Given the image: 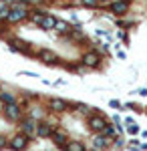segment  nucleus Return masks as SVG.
I'll list each match as a JSON object with an SVG mask.
<instances>
[{"label":"nucleus","instance_id":"obj_8","mask_svg":"<svg viewBox=\"0 0 147 151\" xmlns=\"http://www.w3.org/2000/svg\"><path fill=\"white\" fill-rule=\"evenodd\" d=\"M48 107H50L55 113H63V111H67V109H68V103L65 101V99L55 97V99H50V101H48Z\"/></svg>","mask_w":147,"mask_h":151},{"label":"nucleus","instance_id":"obj_14","mask_svg":"<svg viewBox=\"0 0 147 151\" xmlns=\"http://www.w3.org/2000/svg\"><path fill=\"white\" fill-rule=\"evenodd\" d=\"M0 101L4 105H12V103H16V97L12 93H8V91H2V93H0Z\"/></svg>","mask_w":147,"mask_h":151},{"label":"nucleus","instance_id":"obj_12","mask_svg":"<svg viewBox=\"0 0 147 151\" xmlns=\"http://www.w3.org/2000/svg\"><path fill=\"white\" fill-rule=\"evenodd\" d=\"M107 145H109V139H105V137H103L101 133H99V135H97V137L93 139V147H95V151H99V149H105Z\"/></svg>","mask_w":147,"mask_h":151},{"label":"nucleus","instance_id":"obj_6","mask_svg":"<svg viewBox=\"0 0 147 151\" xmlns=\"http://www.w3.org/2000/svg\"><path fill=\"white\" fill-rule=\"evenodd\" d=\"M34 131H36V121L34 119H24L22 123H20V133L22 135H26V137H30V135H34Z\"/></svg>","mask_w":147,"mask_h":151},{"label":"nucleus","instance_id":"obj_17","mask_svg":"<svg viewBox=\"0 0 147 151\" xmlns=\"http://www.w3.org/2000/svg\"><path fill=\"white\" fill-rule=\"evenodd\" d=\"M127 133H129V135H137V133H139L137 123H133V121H127Z\"/></svg>","mask_w":147,"mask_h":151},{"label":"nucleus","instance_id":"obj_2","mask_svg":"<svg viewBox=\"0 0 147 151\" xmlns=\"http://www.w3.org/2000/svg\"><path fill=\"white\" fill-rule=\"evenodd\" d=\"M26 145H28V137L22 135V133H18V135H14L10 141H8V147L14 151H24L26 149Z\"/></svg>","mask_w":147,"mask_h":151},{"label":"nucleus","instance_id":"obj_22","mask_svg":"<svg viewBox=\"0 0 147 151\" xmlns=\"http://www.w3.org/2000/svg\"><path fill=\"white\" fill-rule=\"evenodd\" d=\"M6 145H8V139H6V137H2V135H0V149H4V147H6Z\"/></svg>","mask_w":147,"mask_h":151},{"label":"nucleus","instance_id":"obj_3","mask_svg":"<svg viewBox=\"0 0 147 151\" xmlns=\"http://www.w3.org/2000/svg\"><path fill=\"white\" fill-rule=\"evenodd\" d=\"M83 65H85V67H89V69L99 67V65H101V55H99V52H95V50L85 52V57H83Z\"/></svg>","mask_w":147,"mask_h":151},{"label":"nucleus","instance_id":"obj_9","mask_svg":"<svg viewBox=\"0 0 147 151\" xmlns=\"http://www.w3.org/2000/svg\"><path fill=\"white\" fill-rule=\"evenodd\" d=\"M127 10H129V2L127 0H115V2H111V12H115V14H125Z\"/></svg>","mask_w":147,"mask_h":151},{"label":"nucleus","instance_id":"obj_13","mask_svg":"<svg viewBox=\"0 0 147 151\" xmlns=\"http://www.w3.org/2000/svg\"><path fill=\"white\" fill-rule=\"evenodd\" d=\"M50 137H53V141H55L57 145H61V147L68 143V141H67V135H65L63 131H53V135H50Z\"/></svg>","mask_w":147,"mask_h":151},{"label":"nucleus","instance_id":"obj_23","mask_svg":"<svg viewBox=\"0 0 147 151\" xmlns=\"http://www.w3.org/2000/svg\"><path fill=\"white\" fill-rule=\"evenodd\" d=\"M20 75H22V77H38V75H36V73H28V70H22V73H20Z\"/></svg>","mask_w":147,"mask_h":151},{"label":"nucleus","instance_id":"obj_5","mask_svg":"<svg viewBox=\"0 0 147 151\" xmlns=\"http://www.w3.org/2000/svg\"><path fill=\"white\" fill-rule=\"evenodd\" d=\"M53 131H55V125H50L48 121H40V123H36L34 135H38V137H50Z\"/></svg>","mask_w":147,"mask_h":151},{"label":"nucleus","instance_id":"obj_24","mask_svg":"<svg viewBox=\"0 0 147 151\" xmlns=\"http://www.w3.org/2000/svg\"><path fill=\"white\" fill-rule=\"evenodd\" d=\"M111 107H113V109H121V103H119V101H111Z\"/></svg>","mask_w":147,"mask_h":151},{"label":"nucleus","instance_id":"obj_1","mask_svg":"<svg viewBox=\"0 0 147 151\" xmlns=\"http://www.w3.org/2000/svg\"><path fill=\"white\" fill-rule=\"evenodd\" d=\"M26 16H28V12H26V8H24V4L16 2L14 6L8 8V18H6V20H10V22H20V20L26 18Z\"/></svg>","mask_w":147,"mask_h":151},{"label":"nucleus","instance_id":"obj_7","mask_svg":"<svg viewBox=\"0 0 147 151\" xmlns=\"http://www.w3.org/2000/svg\"><path fill=\"white\" fill-rule=\"evenodd\" d=\"M89 127H91V131H95V133H101L103 129L107 127V123H105V119H103V117L93 115L89 119Z\"/></svg>","mask_w":147,"mask_h":151},{"label":"nucleus","instance_id":"obj_19","mask_svg":"<svg viewBox=\"0 0 147 151\" xmlns=\"http://www.w3.org/2000/svg\"><path fill=\"white\" fill-rule=\"evenodd\" d=\"M113 133H115V129L111 127V125H107V127H105V129H103V131H101V135H103V137H105V139H107V137H111Z\"/></svg>","mask_w":147,"mask_h":151},{"label":"nucleus","instance_id":"obj_20","mask_svg":"<svg viewBox=\"0 0 147 151\" xmlns=\"http://www.w3.org/2000/svg\"><path fill=\"white\" fill-rule=\"evenodd\" d=\"M81 4H85V6H97L99 2L97 0H81Z\"/></svg>","mask_w":147,"mask_h":151},{"label":"nucleus","instance_id":"obj_11","mask_svg":"<svg viewBox=\"0 0 147 151\" xmlns=\"http://www.w3.org/2000/svg\"><path fill=\"white\" fill-rule=\"evenodd\" d=\"M55 22H57V18H55V16L45 14V16H43V22H40V26H43L45 30H53V28H55Z\"/></svg>","mask_w":147,"mask_h":151},{"label":"nucleus","instance_id":"obj_21","mask_svg":"<svg viewBox=\"0 0 147 151\" xmlns=\"http://www.w3.org/2000/svg\"><path fill=\"white\" fill-rule=\"evenodd\" d=\"M38 117H43V111H40V109H34L32 115H30V119H38Z\"/></svg>","mask_w":147,"mask_h":151},{"label":"nucleus","instance_id":"obj_16","mask_svg":"<svg viewBox=\"0 0 147 151\" xmlns=\"http://www.w3.org/2000/svg\"><path fill=\"white\" fill-rule=\"evenodd\" d=\"M55 30H57V32H68L71 26H68L65 20H57V22H55Z\"/></svg>","mask_w":147,"mask_h":151},{"label":"nucleus","instance_id":"obj_10","mask_svg":"<svg viewBox=\"0 0 147 151\" xmlns=\"http://www.w3.org/2000/svg\"><path fill=\"white\" fill-rule=\"evenodd\" d=\"M38 58H40L43 63H46V65H53V63H57V57H55V52H53V50H46V48H43V50L38 52Z\"/></svg>","mask_w":147,"mask_h":151},{"label":"nucleus","instance_id":"obj_18","mask_svg":"<svg viewBox=\"0 0 147 151\" xmlns=\"http://www.w3.org/2000/svg\"><path fill=\"white\" fill-rule=\"evenodd\" d=\"M43 16H45V12H32V14H30V20H32L34 24H38V26H40V22H43Z\"/></svg>","mask_w":147,"mask_h":151},{"label":"nucleus","instance_id":"obj_4","mask_svg":"<svg viewBox=\"0 0 147 151\" xmlns=\"http://www.w3.org/2000/svg\"><path fill=\"white\" fill-rule=\"evenodd\" d=\"M4 115H6V119H10V121H18L20 115H22V109H20L16 103L4 105Z\"/></svg>","mask_w":147,"mask_h":151},{"label":"nucleus","instance_id":"obj_15","mask_svg":"<svg viewBox=\"0 0 147 151\" xmlns=\"http://www.w3.org/2000/svg\"><path fill=\"white\" fill-rule=\"evenodd\" d=\"M65 149L67 151H85V145L81 141H68L67 145H65Z\"/></svg>","mask_w":147,"mask_h":151}]
</instances>
